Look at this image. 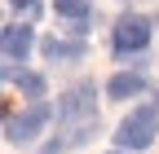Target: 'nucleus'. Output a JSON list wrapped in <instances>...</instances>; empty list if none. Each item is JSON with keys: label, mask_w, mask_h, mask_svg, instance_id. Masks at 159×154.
I'll return each instance as SVG.
<instances>
[{"label": "nucleus", "mask_w": 159, "mask_h": 154, "mask_svg": "<svg viewBox=\"0 0 159 154\" xmlns=\"http://www.w3.org/2000/svg\"><path fill=\"white\" fill-rule=\"evenodd\" d=\"M155 137H159V110L155 106H133L115 128V150H128V154L150 150Z\"/></svg>", "instance_id": "nucleus-1"}, {"label": "nucleus", "mask_w": 159, "mask_h": 154, "mask_svg": "<svg viewBox=\"0 0 159 154\" xmlns=\"http://www.w3.org/2000/svg\"><path fill=\"white\" fill-rule=\"evenodd\" d=\"M57 119V106H49V101H31L22 114H5V141L9 145H35L40 141V132H44L49 123Z\"/></svg>", "instance_id": "nucleus-2"}, {"label": "nucleus", "mask_w": 159, "mask_h": 154, "mask_svg": "<svg viewBox=\"0 0 159 154\" xmlns=\"http://www.w3.org/2000/svg\"><path fill=\"white\" fill-rule=\"evenodd\" d=\"M150 35H155V22L146 13H119L115 18V27H111V49H115V57L124 62V57H133V53H142L146 44H150Z\"/></svg>", "instance_id": "nucleus-3"}, {"label": "nucleus", "mask_w": 159, "mask_h": 154, "mask_svg": "<svg viewBox=\"0 0 159 154\" xmlns=\"http://www.w3.org/2000/svg\"><path fill=\"white\" fill-rule=\"evenodd\" d=\"M97 88H93V79H80V84H71L62 97H57V123L62 128H71V123H89V119H97Z\"/></svg>", "instance_id": "nucleus-4"}, {"label": "nucleus", "mask_w": 159, "mask_h": 154, "mask_svg": "<svg viewBox=\"0 0 159 154\" xmlns=\"http://www.w3.org/2000/svg\"><path fill=\"white\" fill-rule=\"evenodd\" d=\"M0 49H5V66L27 62V53L35 49V31L27 22H9L5 31H0Z\"/></svg>", "instance_id": "nucleus-5"}, {"label": "nucleus", "mask_w": 159, "mask_h": 154, "mask_svg": "<svg viewBox=\"0 0 159 154\" xmlns=\"http://www.w3.org/2000/svg\"><path fill=\"white\" fill-rule=\"evenodd\" d=\"M40 53H44V62H84V57H89V40L49 35V40H40Z\"/></svg>", "instance_id": "nucleus-6"}, {"label": "nucleus", "mask_w": 159, "mask_h": 154, "mask_svg": "<svg viewBox=\"0 0 159 154\" xmlns=\"http://www.w3.org/2000/svg\"><path fill=\"white\" fill-rule=\"evenodd\" d=\"M93 137H97V119H89V123H71V128H62V137H53L49 145H40V154H66V150L84 145V141H93Z\"/></svg>", "instance_id": "nucleus-7"}, {"label": "nucleus", "mask_w": 159, "mask_h": 154, "mask_svg": "<svg viewBox=\"0 0 159 154\" xmlns=\"http://www.w3.org/2000/svg\"><path fill=\"white\" fill-rule=\"evenodd\" d=\"M5 79L18 88V92H27L31 101H44V92H49V79L40 71H27V66H5Z\"/></svg>", "instance_id": "nucleus-8"}, {"label": "nucleus", "mask_w": 159, "mask_h": 154, "mask_svg": "<svg viewBox=\"0 0 159 154\" xmlns=\"http://www.w3.org/2000/svg\"><path fill=\"white\" fill-rule=\"evenodd\" d=\"M146 92V75L142 71H119L106 79V97L111 101H128V97H142Z\"/></svg>", "instance_id": "nucleus-9"}, {"label": "nucleus", "mask_w": 159, "mask_h": 154, "mask_svg": "<svg viewBox=\"0 0 159 154\" xmlns=\"http://www.w3.org/2000/svg\"><path fill=\"white\" fill-rule=\"evenodd\" d=\"M53 13L66 18L71 27H80V22H89V18H93V0H53Z\"/></svg>", "instance_id": "nucleus-10"}, {"label": "nucleus", "mask_w": 159, "mask_h": 154, "mask_svg": "<svg viewBox=\"0 0 159 154\" xmlns=\"http://www.w3.org/2000/svg\"><path fill=\"white\" fill-rule=\"evenodd\" d=\"M9 9H13V13H22V22H31V18L40 13V0H9Z\"/></svg>", "instance_id": "nucleus-11"}, {"label": "nucleus", "mask_w": 159, "mask_h": 154, "mask_svg": "<svg viewBox=\"0 0 159 154\" xmlns=\"http://www.w3.org/2000/svg\"><path fill=\"white\" fill-rule=\"evenodd\" d=\"M111 154H128V150H111Z\"/></svg>", "instance_id": "nucleus-12"}]
</instances>
